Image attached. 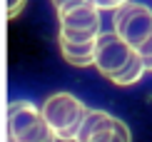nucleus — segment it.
I'll use <instances>...</instances> for the list:
<instances>
[{
  "instance_id": "obj_13",
  "label": "nucleus",
  "mask_w": 152,
  "mask_h": 142,
  "mask_svg": "<svg viewBox=\"0 0 152 142\" xmlns=\"http://www.w3.org/2000/svg\"><path fill=\"white\" fill-rule=\"evenodd\" d=\"M145 67H147L150 72H152V57H150V60H145Z\"/></svg>"
},
{
  "instance_id": "obj_9",
  "label": "nucleus",
  "mask_w": 152,
  "mask_h": 142,
  "mask_svg": "<svg viewBox=\"0 0 152 142\" xmlns=\"http://www.w3.org/2000/svg\"><path fill=\"white\" fill-rule=\"evenodd\" d=\"M90 3L97 10H117V8H122V5H127L130 0H90Z\"/></svg>"
},
{
  "instance_id": "obj_11",
  "label": "nucleus",
  "mask_w": 152,
  "mask_h": 142,
  "mask_svg": "<svg viewBox=\"0 0 152 142\" xmlns=\"http://www.w3.org/2000/svg\"><path fill=\"white\" fill-rule=\"evenodd\" d=\"M28 3V0H5V5H8V18H18V12L23 10V5Z\"/></svg>"
},
{
  "instance_id": "obj_1",
  "label": "nucleus",
  "mask_w": 152,
  "mask_h": 142,
  "mask_svg": "<svg viewBox=\"0 0 152 142\" xmlns=\"http://www.w3.org/2000/svg\"><path fill=\"white\" fill-rule=\"evenodd\" d=\"M40 112H42V120L48 122V127L55 132L58 140H65V142L72 140L75 142L77 130L87 115V107L70 92H55L42 102Z\"/></svg>"
},
{
  "instance_id": "obj_6",
  "label": "nucleus",
  "mask_w": 152,
  "mask_h": 142,
  "mask_svg": "<svg viewBox=\"0 0 152 142\" xmlns=\"http://www.w3.org/2000/svg\"><path fill=\"white\" fill-rule=\"evenodd\" d=\"M132 55H135V50L117 33H100L97 40H95V62L92 65L110 80L112 75H117L127 65Z\"/></svg>"
},
{
  "instance_id": "obj_5",
  "label": "nucleus",
  "mask_w": 152,
  "mask_h": 142,
  "mask_svg": "<svg viewBox=\"0 0 152 142\" xmlns=\"http://www.w3.org/2000/svg\"><path fill=\"white\" fill-rule=\"evenodd\" d=\"M60 20V35L62 40H72V42H87L95 40L100 35V10L92 3H82L75 5L70 10L58 12Z\"/></svg>"
},
{
  "instance_id": "obj_7",
  "label": "nucleus",
  "mask_w": 152,
  "mask_h": 142,
  "mask_svg": "<svg viewBox=\"0 0 152 142\" xmlns=\"http://www.w3.org/2000/svg\"><path fill=\"white\" fill-rule=\"evenodd\" d=\"M97 40V37H95ZM95 40H87V42H72V40H62L58 37V45H60V53L70 65L75 67H87L95 62Z\"/></svg>"
},
{
  "instance_id": "obj_8",
  "label": "nucleus",
  "mask_w": 152,
  "mask_h": 142,
  "mask_svg": "<svg viewBox=\"0 0 152 142\" xmlns=\"http://www.w3.org/2000/svg\"><path fill=\"white\" fill-rule=\"evenodd\" d=\"M145 70H147V67H145V60H142V57L135 53V55L130 57V62H127V65L120 70L117 75H112L110 80L115 82V85H135L137 80H142Z\"/></svg>"
},
{
  "instance_id": "obj_10",
  "label": "nucleus",
  "mask_w": 152,
  "mask_h": 142,
  "mask_svg": "<svg viewBox=\"0 0 152 142\" xmlns=\"http://www.w3.org/2000/svg\"><path fill=\"white\" fill-rule=\"evenodd\" d=\"M50 3L55 5V10L62 12V10H70L75 5H82V3H90V0H50Z\"/></svg>"
},
{
  "instance_id": "obj_12",
  "label": "nucleus",
  "mask_w": 152,
  "mask_h": 142,
  "mask_svg": "<svg viewBox=\"0 0 152 142\" xmlns=\"http://www.w3.org/2000/svg\"><path fill=\"white\" fill-rule=\"evenodd\" d=\"M135 53H137V55H140V57H142V60H150V57H152V35H150V37H147V40H145V42L140 45V48H137V50H135Z\"/></svg>"
},
{
  "instance_id": "obj_2",
  "label": "nucleus",
  "mask_w": 152,
  "mask_h": 142,
  "mask_svg": "<svg viewBox=\"0 0 152 142\" xmlns=\"http://www.w3.org/2000/svg\"><path fill=\"white\" fill-rule=\"evenodd\" d=\"M8 140L10 142H58L55 132L42 120V112L28 100H18L8 105Z\"/></svg>"
},
{
  "instance_id": "obj_4",
  "label": "nucleus",
  "mask_w": 152,
  "mask_h": 142,
  "mask_svg": "<svg viewBox=\"0 0 152 142\" xmlns=\"http://www.w3.org/2000/svg\"><path fill=\"white\" fill-rule=\"evenodd\" d=\"M75 142H132L130 127L105 110H87Z\"/></svg>"
},
{
  "instance_id": "obj_3",
  "label": "nucleus",
  "mask_w": 152,
  "mask_h": 142,
  "mask_svg": "<svg viewBox=\"0 0 152 142\" xmlns=\"http://www.w3.org/2000/svg\"><path fill=\"white\" fill-rule=\"evenodd\" d=\"M115 33L130 45L132 50H137L140 45L152 35V10L142 3H130L115 10L112 18Z\"/></svg>"
}]
</instances>
